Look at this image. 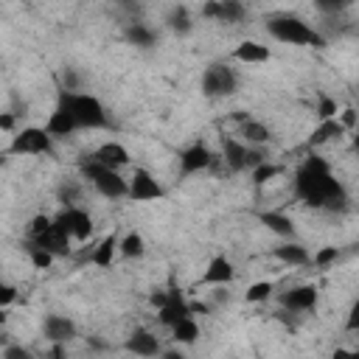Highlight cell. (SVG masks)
Wrapping results in <instances>:
<instances>
[{
  "mask_svg": "<svg viewBox=\"0 0 359 359\" xmlns=\"http://www.w3.org/2000/svg\"><path fill=\"white\" fill-rule=\"evenodd\" d=\"M294 196L309 208H328V210L345 208V202H348V194H345L342 182L331 174V165L317 154H309L297 165V171H294Z\"/></svg>",
  "mask_w": 359,
  "mask_h": 359,
  "instance_id": "6da1fadb",
  "label": "cell"
},
{
  "mask_svg": "<svg viewBox=\"0 0 359 359\" xmlns=\"http://www.w3.org/2000/svg\"><path fill=\"white\" fill-rule=\"evenodd\" d=\"M56 107L65 109L79 129H104L109 121H107V109L104 104L90 95V93H70V90H59V98H56Z\"/></svg>",
  "mask_w": 359,
  "mask_h": 359,
  "instance_id": "7a4b0ae2",
  "label": "cell"
},
{
  "mask_svg": "<svg viewBox=\"0 0 359 359\" xmlns=\"http://www.w3.org/2000/svg\"><path fill=\"white\" fill-rule=\"evenodd\" d=\"M79 171H81V177H84V180H90V182L95 185V191H98L101 196H107V199H121V196H129V180H123L118 171H112V168L101 165V163H98L93 154L81 157Z\"/></svg>",
  "mask_w": 359,
  "mask_h": 359,
  "instance_id": "3957f363",
  "label": "cell"
},
{
  "mask_svg": "<svg viewBox=\"0 0 359 359\" xmlns=\"http://www.w3.org/2000/svg\"><path fill=\"white\" fill-rule=\"evenodd\" d=\"M266 31L278 39V42H286V45H311V48H323L325 39L309 25L303 22L300 17H292V14H280V17H272L266 22Z\"/></svg>",
  "mask_w": 359,
  "mask_h": 359,
  "instance_id": "277c9868",
  "label": "cell"
},
{
  "mask_svg": "<svg viewBox=\"0 0 359 359\" xmlns=\"http://www.w3.org/2000/svg\"><path fill=\"white\" fill-rule=\"evenodd\" d=\"M53 230H56V233H62V236H67V238L87 241V238L93 236V219H90V213H87V210H81V208L70 205V208H65V210L53 219Z\"/></svg>",
  "mask_w": 359,
  "mask_h": 359,
  "instance_id": "5b68a950",
  "label": "cell"
},
{
  "mask_svg": "<svg viewBox=\"0 0 359 359\" xmlns=\"http://www.w3.org/2000/svg\"><path fill=\"white\" fill-rule=\"evenodd\" d=\"M53 137L45 132V126H25L14 135L8 154H50Z\"/></svg>",
  "mask_w": 359,
  "mask_h": 359,
  "instance_id": "8992f818",
  "label": "cell"
},
{
  "mask_svg": "<svg viewBox=\"0 0 359 359\" xmlns=\"http://www.w3.org/2000/svg\"><path fill=\"white\" fill-rule=\"evenodd\" d=\"M222 154H224V163L233 168V171H244V168H255L264 163V154L250 149L244 140L238 137H222Z\"/></svg>",
  "mask_w": 359,
  "mask_h": 359,
  "instance_id": "52a82bcc",
  "label": "cell"
},
{
  "mask_svg": "<svg viewBox=\"0 0 359 359\" xmlns=\"http://www.w3.org/2000/svg\"><path fill=\"white\" fill-rule=\"evenodd\" d=\"M236 73L227 65H210L202 73V93L208 98H222V95H233L236 93Z\"/></svg>",
  "mask_w": 359,
  "mask_h": 359,
  "instance_id": "ba28073f",
  "label": "cell"
},
{
  "mask_svg": "<svg viewBox=\"0 0 359 359\" xmlns=\"http://www.w3.org/2000/svg\"><path fill=\"white\" fill-rule=\"evenodd\" d=\"M163 196H165V188L154 180V174L149 168H135V174L129 177V199L132 202H154Z\"/></svg>",
  "mask_w": 359,
  "mask_h": 359,
  "instance_id": "9c48e42d",
  "label": "cell"
},
{
  "mask_svg": "<svg viewBox=\"0 0 359 359\" xmlns=\"http://www.w3.org/2000/svg\"><path fill=\"white\" fill-rule=\"evenodd\" d=\"M188 317H194L191 303L182 297V292H180L177 286H171V289H168V303L157 311V320H160L165 328H174L177 323H182V320H188Z\"/></svg>",
  "mask_w": 359,
  "mask_h": 359,
  "instance_id": "30bf717a",
  "label": "cell"
},
{
  "mask_svg": "<svg viewBox=\"0 0 359 359\" xmlns=\"http://www.w3.org/2000/svg\"><path fill=\"white\" fill-rule=\"evenodd\" d=\"M210 163H213V151L205 143H194V146L180 151V174L182 177L205 171V168H210Z\"/></svg>",
  "mask_w": 359,
  "mask_h": 359,
  "instance_id": "8fae6325",
  "label": "cell"
},
{
  "mask_svg": "<svg viewBox=\"0 0 359 359\" xmlns=\"http://www.w3.org/2000/svg\"><path fill=\"white\" fill-rule=\"evenodd\" d=\"M233 278H236V269H233L230 258L216 255V258L208 261V266H205V272H202V278H199V286H224V283H230Z\"/></svg>",
  "mask_w": 359,
  "mask_h": 359,
  "instance_id": "7c38bea8",
  "label": "cell"
},
{
  "mask_svg": "<svg viewBox=\"0 0 359 359\" xmlns=\"http://www.w3.org/2000/svg\"><path fill=\"white\" fill-rule=\"evenodd\" d=\"M280 306L292 309V311H311L317 306V286L303 283V286H294V289L283 292L280 294Z\"/></svg>",
  "mask_w": 359,
  "mask_h": 359,
  "instance_id": "4fadbf2b",
  "label": "cell"
},
{
  "mask_svg": "<svg viewBox=\"0 0 359 359\" xmlns=\"http://www.w3.org/2000/svg\"><path fill=\"white\" fill-rule=\"evenodd\" d=\"M247 14V8L236 0H213L202 6V17L208 20H219V22H238Z\"/></svg>",
  "mask_w": 359,
  "mask_h": 359,
  "instance_id": "5bb4252c",
  "label": "cell"
},
{
  "mask_svg": "<svg viewBox=\"0 0 359 359\" xmlns=\"http://www.w3.org/2000/svg\"><path fill=\"white\" fill-rule=\"evenodd\" d=\"M123 348L126 351H132V353H137V356H160L163 351H160V339L149 331V328H135L129 337H126V342H123Z\"/></svg>",
  "mask_w": 359,
  "mask_h": 359,
  "instance_id": "9a60e30c",
  "label": "cell"
},
{
  "mask_svg": "<svg viewBox=\"0 0 359 359\" xmlns=\"http://www.w3.org/2000/svg\"><path fill=\"white\" fill-rule=\"evenodd\" d=\"M93 157H95L101 165L112 168V171H121L123 165H129V151H126V146H123V143H115V140L101 143V146L93 151Z\"/></svg>",
  "mask_w": 359,
  "mask_h": 359,
  "instance_id": "2e32d148",
  "label": "cell"
},
{
  "mask_svg": "<svg viewBox=\"0 0 359 359\" xmlns=\"http://www.w3.org/2000/svg\"><path fill=\"white\" fill-rule=\"evenodd\" d=\"M42 328H45V337L50 342H59V345H65V342H70L76 337V323L70 317H65V314H48Z\"/></svg>",
  "mask_w": 359,
  "mask_h": 359,
  "instance_id": "e0dca14e",
  "label": "cell"
},
{
  "mask_svg": "<svg viewBox=\"0 0 359 359\" xmlns=\"http://www.w3.org/2000/svg\"><path fill=\"white\" fill-rule=\"evenodd\" d=\"M269 48L255 42V39H244L233 48V59L236 62H244V65H261V62H269Z\"/></svg>",
  "mask_w": 359,
  "mask_h": 359,
  "instance_id": "ac0fdd59",
  "label": "cell"
},
{
  "mask_svg": "<svg viewBox=\"0 0 359 359\" xmlns=\"http://www.w3.org/2000/svg\"><path fill=\"white\" fill-rule=\"evenodd\" d=\"M118 244H121V238H118L115 233L104 236V238L98 241V247L90 252V264H93V266H98V269H109V266H112V261H115Z\"/></svg>",
  "mask_w": 359,
  "mask_h": 359,
  "instance_id": "d6986e66",
  "label": "cell"
},
{
  "mask_svg": "<svg viewBox=\"0 0 359 359\" xmlns=\"http://www.w3.org/2000/svg\"><path fill=\"white\" fill-rule=\"evenodd\" d=\"M76 129H79L76 121H73L65 109H59V107H56V109L50 112V118L45 121V132H48L50 137H67V135H73Z\"/></svg>",
  "mask_w": 359,
  "mask_h": 359,
  "instance_id": "ffe728a7",
  "label": "cell"
},
{
  "mask_svg": "<svg viewBox=\"0 0 359 359\" xmlns=\"http://www.w3.org/2000/svg\"><path fill=\"white\" fill-rule=\"evenodd\" d=\"M258 219L280 238H294V222L286 216V213H278V210H264L258 213Z\"/></svg>",
  "mask_w": 359,
  "mask_h": 359,
  "instance_id": "44dd1931",
  "label": "cell"
},
{
  "mask_svg": "<svg viewBox=\"0 0 359 359\" xmlns=\"http://www.w3.org/2000/svg\"><path fill=\"white\" fill-rule=\"evenodd\" d=\"M31 247L48 250V252H53V255H67V252H70V238H67V236H62V233H56V230L50 227L45 236L31 238Z\"/></svg>",
  "mask_w": 359,
  "mask_h": 359,
  "instance_id": "7402d4cb",
  "label": "cell"
},
{
  "mask_svg": "<svg viewBox=\"0 0 359 359\" xmlns=\"http://www.w3.org/2000/svg\"><path fill=\"white\" fill-rule=\"evenodd\" d=\"M272 255H275L280 264H289V266H300V264H309V261H311L309 250H306L303 244H294V241L275 247V250H272Z\"/></svg>",
  "mask_w": 359,
  "mask_h": 359,
  "instance_id": "603a6c76",
  "label": "cell"
},
{
  "mask_svg": "<svg viewBox=\"0 0 359 359\" xmlns=\"http://www.w3.org/2000/svg\"><path fill=\"white\" fill-rule=\"evenodd\" d=\"M238 135H241V140L250 146H261V143H266L269 137H272V132L261 123V121H255V118H247V121H241L238 123Z\"/></svg>",
  "mask_w": 359,
  "mask_h": 359,
  "instance_id": "cb8c5ba5",
  "label": "cell"
},
{
  "mask_svg": "<svg viewBox=\"0 0 359 359\" xmlns=\"http://www.w3.org/2000/svg\"><path fill=\"white\" fill-rule=\"evenodd\" d=\"M342 132H345V129H342L339 118H331V121H320V123L314 126V132L309 135V146H311V149H317V146H323V143H328V140L339 137Z\"/></svg>",
  "mask_w": 359,
  "mask_h": 359,
  "instance_id": "d4e9b609",
  "label": "cell"
},
{
  "mask_svg": "<svg viewBox=\"0 0 359 359\" xmlns=\"http://www.w3.org/2000/svg\"><path fill=\"white\" fill-rule=\"evenodd\" d=\"M171 339H174L177 345H194V342L199 339V323H196L194 317L177 323V325L171 328Z\"/></svg>",
  "mask_w": 359,
  "mask_h": 359,
  "instance_id": "484cf974",
  "label": "cell"
},
{
  "mask_svg": "<svg viewBox=\"0 0 359 359\" xmlns=\"http://www.w3.org/2000/svg\"><path fill=\"white\" fill-rule=\"evenodd\" d=\"M118 252H121L123 258H143V252H146V241H143V236H140L137 230L126 233V236L121 238V244H118Z\"/></svg>",
  "mask_w": 359,
  "mask_h": 359,
  "instance_id": "4316f807",
  "label": "cell"
},
{
  "mask_svg": "<svg viewBox=\"0 0 359 359\" xmlns=\"http://www.w3.org/2000/svg\"><path fill=\"white\" fill-rule=\"evenodd\" d=\"M126 39L132 45H137V48H151L154 45V31L149 25H143V22H135V25L126 28Z\"/></svg>",
  "mask_w": 359,
  "mask_h": 359,
  "instance_id": "83f0119b",
  "label": "cell"
},
{
  "mask_svg": "<svg viewBox=\"0 0 359 359\" xmlns=\"http://www.w3.org/2000/svg\"><path fill=\"white\" fill-rule=\"evenodd\" d=\"M275 292V283L272 280H258V283H250L247 292H244V300L247 303H261V300H269Z\"/></svg>",
  "mask_w": 359,
  "mask_h": 359,
  "instance_id": "f1b7e54d",
  "label": "cell"
},
{
  "mask_svg": "<svg viewBox=\"0 0 359 359\" xmlns=\"http://www.w3.org/2000/svg\"><path fill=\"white\" fill-rule=\"evenodd\" d=\"M168 28L177 31V34H188V31H191V17H188V11H185L182 6L171 8V14H168Z\"/></svg>",
  "mask_w": 359,
  "mask_h": 359,
  "instance_id": "f546056e",
  "label": "cell"
},
{
  "mask_svg": "<svg viewBox=\"0 0 359 359\" xmlns=\"http://www.w3.org/2000/svg\"><path fill=\"white\" fill-rule=\"evenodd\" d=\"M278 174H280V168L264 160L261 165H255V168H252V182H255V185H266V182H269V180H275Z\"/></svg>",
  "mask_w": 359,
  "mask_h": 359,
  "instance_id": "4dcf8cb0",
  "label": "cell"
},
{
  "mask_svg": "<svg viewBox=\"0 0 359 359\" xmlns=\"http://www.w3.org/2000/svg\"><path fill=\"white\" fill-rule=\"evenodd\" d=\"M317 118L320 121H331V118H337L339 115V109H337V101L334 98H328V95H320L317 98Z\"/></svg>",
  "mask_w": 359,
  "mask_h": 359,
  "instance_id": "1f68e13d",
  "label": "cell"
},
{
  "mask_svg": "<svg viewBox=\"0 0 359 359\" xmlns=\"http://www.w3.org/2000/svg\"><path fill=\"white\" fill-rule=\"evenodd\" d=\"M28 255H31V264H34V269H48L50 264H53V252H48V250H39V247H28Z\"/></svg>",
  "mask_w": 359,
  "mask_h": 359,
  "instance_id": "d6a6232c",
  "label": "cell"
},
{
  "mask_svg": "<svg viewBox=\"0 0 359 359\" xmlns=\"http://www.w3.org/2000/svg\"><path fill=\"white\" fill-rule=\"evenodd\" d=\"M339 258V250L337 247H320L314 255H311V264L314 266H328V264H334Z\"/></svg>",
  "mask_w": 359,
  "mask_h": 359,
  "instance_id": "836d02e7",
  "label": "cell"
},
{
  "mask_svg": "<svg viewBox=\"0 0 359 359\" xmlns=\"http://www.w3.org/2000/svg\"><path fill=\"white\" fill-rule=\"evenodd\" d=\"M50 227H53V219L45 216V213H39V216L31 219V230H28V233H31V238H39V236H45Z\"/></svg>",
  "mask_w": 359,
  "mask_h": 359,
  "instance_id": "e575fe53",
  "label": "cell"
},
{
  "mask_svg": "<svg viewBox=\"0 0 359 359\" xmlns=\"http://www.w3.org/2000/svg\"><path fill=\"white\" fill-rule=\"evenodd\" d=\"M339 123H342V129H356V123H359V112H356L353 107L342 109V115H339Z\"/></svg>",
  "mask_w": 359,
  "mask_h": 359,
  "instance_id": "d590c367",
  "label": "cell"
},
{
  "mask_svg": "<svg viewBox=\"0 0 359 359\" xmlns=\"http://www.w3.org/2000/svg\"><path fill=\"white\" fill-rule=\"evenodd\" d=\"M3 359H34V356H31V351H25L22 345H6Z\"/></svg>",
  "mask_w": 359,
  "mask_h": 359,
  "instance_id": "8d00e7d4",
  "label": "cell"
},
{
  "mask_svg": "<svg viewBox=\"0 0 359 359\" xmlns=\"http://www.w3.org/2000/svg\"><path fill=\"white\" fill-rule=\"evenodd\" d=\"M345 331H359V300H353V303H351V309H348Z\"/></svg>",
  "mask_w": 359,
  "mask_h": 359,
  "instance_id": "74e56055",
  "label": "cell"
},
{
  "mask_svg": "<svg viewBox=\"0 0 359 359\" xmlns=\"http://www.w3.org/2000/svg\"><path fill=\"white\" fill-rule=\"evenodd\" d=\"M14 297H17V289L11 286V283H3L0 286V306L6 309V306H11L14 303Z\"/></svg>",
  "mask_w": 359,
  "mask_h": 359,
  "instance_id": "f35d334b",
  "label": "cell"
},
{
  "mask_svg": "<svg viewBox=\"0 0 359 359\" xmlns=\"http://www.w3.org/2000/svg\"><path fill=\"white\" fill-rule=\"evenodd\" d=\"M149 303H151V306L160 311V309L168 303V289H165V292H151V294H149Z\"/></svg>",
  "mask_w": 359,
  "mask_h": 359,
  "instance_id": "ab89813d",
  "label": "cell"
},
{
  "mask_svg": "<svg viewBox=\"0 0 359 359\" xmlns=\"http://www.w3.org/2000/svg\"><path fill=\"white\" fill-rule=\"evenodd\" d=\"M331 359H359V348H337Z\"/></svg>",
  "mask_w": 359,
  "mask_h": 359,
  "instance_id": "60d3db41",
  "label": "cell"
},
{
  "mask_svg": "<svg viewBox=\"0 0 359 359\" xmlns=\"http://www.w3.org/2000/svg\"><path fill=\"white\" fill-rule=\"evenodd\" d=\"M0 129H3V132H11V129H14V115L3 112V115H0Z\"/></svg>",
  "mask_w": 359,
  "mask_h": 359,
  "instance_id": "b9f144b4",
  "label": "cell"
},
{
  "mask_svg": "<svg viewBox=\"0 0 359 359\" xmlns=\"http://www.w3.org/2000/svg\"><path fill=\"white\" fill-rule=\"evenodd\" d=\"M317 8H320V11H339V8H342V3H328V0H320V3H317Z\"/></svg>",
  "mask_w": 359,
  "mask_h": 359,
  "instance_id": "7bdbcfd3",
  "label": "cell"
},
{
  "mask_svg": "<svg viewBox=\"0 0 359 359\" xmlns=\"http://www.w3.org/2000/svg\"><path fill=\"white\" fill-rule=\"evenodd\" d=\"M160 359H185V356H182L180 351H163V353H160Z\"/></svg>",
  "mask_w": 359,
  "mask_h": 359,
  "instance_id": "ee69618b",
  "label": "cell"
},
{
  "mask_svg": "<svg viewBox=\"0 0 359 359\" xmlns=\"http://www.w3.org/2000/svg\"><path fill=\"white\" fill-rule=\"evenodd\" d=\"M353 146L359 149V123H356V129H353Z\"/></svg>",
  "mask_w": 359,
  "mask_h": 359,
  "instance_id": "f6af8a7d",
  "label": "cell"
},
{
  "mask_svg": "<svg viewBox=\"0 0 359 359\" xmlns=\"http://www.w3.org/2000/svg\"><path fill=\"white\" fill-rule=\"evenodd\" d=\"M356 34H359V31H356Z\"/></svg>",
  "mask_w": 359,
  "mask_h": 359,
  "instance_id": "bcb514c9",
  "label": "cell"
}]
</instances>
